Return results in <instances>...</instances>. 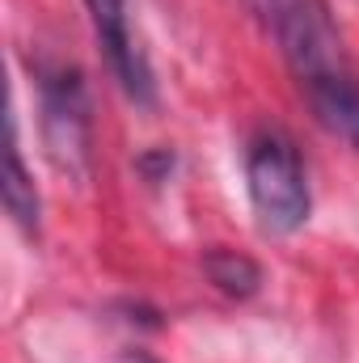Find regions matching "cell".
Instances as JSON below:
<instances>
[{"instance_id":"obj_1","label":"cell","mask_w":359,"mask_h":363,"mask_svg":"<svg viewBox=\"0 0 359 363\" xmlns=\"http://www.w3.org/2000/svg\"><path fill=\"white\" fill-rule=\"evenodd\" d=\"M258 17L267 21L270 38L279 43L300 89L351 72L347 51H343V34L330 17L326 0H267Z\"/></svg>"},{"instance_id":"obj_2","label":"cell","mask_w":359,"mask_h":363,"mask_svg":"<svg viewBox=\"0 0 359 363\" xmlns=\"http://www.w3.org/2000/svg\"><path fill=\"white\" fill-rule=\"evenodd\" d=\"M245 186H250V203H254L263 228H270V233H296L309 220L313 194H309V178H304V161L283 131H263L250 144Z\"/></svg>"},{"instance_id":"obj_3","label":"cell","mask_w":359,"mask_h":363,"mask_svg":"<svg viewBox=\"0 0 359 363\" xmlns=\"http://www.w3.org/2000/svg\"><path fill=\"white\" fill-rule=\"evenodd\" d=\"M43 135L47 152L64 174H85L93 157L89 93L77 68H47L43 72Z\"/></svg>"},{"instance_id":"obj_4","label":"cell","mask_w":359,"mask_h":363,"mask_svg":"<svg viewBox=\"0 0 359 363\" xmlns=\"http://www.w3.org/2000/svg\"><path fill=\"white\" fill-rule=\"evenodd\" d=\"M89 4V21H93V34L106 51V64L110 72L118 77L123 93L131 101H153V68L131 34V17H127V0H85Z\"/></svg>"},{"instance_id":"obj_5","label":"cell","mask_w":359,"mask_h":363,"mask_svg":"<svg viewBox=\"0 0 359 363\" xmlns=\"http://www.w3.org/2000/svg\"><path fill=\"white\" fill-rule=\"evenodd\" d=\"M317 123L326 131H334L338 140H347L351 148L359 152V81L351 72L343 77H330V81H317L304 89Z\"/></svg>"},{"instance_id":"obj_6","label":"cell","mask_w":359,"mask_h":363,"mask_svg":"<svg viewBox=\"0 0 359 363\" xmlns=\"http://www.w3.org/2000/svg\"><path fill=\"white\" fill-rule=\"evenodd\" d=\"M0 199H4V211L13 216V224L21 233H38V190L30 182V169L21 161V148H17V135H13V123H9V144H4V178H0Z\"/></svg>"},{"instance_id":"obj_7","label":"cell","mask_w":359,"mask_h":363,"mask_svg":"<svg viewBox=\"0 0 359 363\" xmlns=\"http://www.w3.org/2000/svg\"><path fill=\"white\" fill-rule=\"evenodd\" d=\"M203 274L211 279L216 291H224L233 300H250L263 287V267L250 254H237V250H224V245L203 254Z\"/></svg>"},{"instance_id":"obj_8","label":"cell","mask_w":359,"mask_h":363,"mask_svg":"<svg viewBox=\"0 0 359 363\" xmlns=\"http://www.w3.org/2000/svg\"><path fill=\"white\" fill-rule=\"evenodd\" d=\"M245 4H250L254 13H263V4H267V0H245Z\"/></svg>"}]
</instances>
